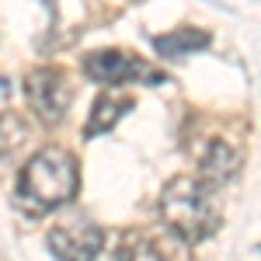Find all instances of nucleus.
<instances>
[{"label":"nucleus","instance_id":"obj_7","mask_svg":"<svg viewBox=\"0 0 261 261\" xmlns=\"http://www.w3.org/2000/svg\"><path fill=\"white\" fill-rule=\"evenodd\" d=\"M129 108H133V98H129V94H115V91L101 94V98L94 101V108H91V119L84 125V136H87V140H98L105 133H112Z\"/></svg>","mask_w":261,"mask_h":261},{"label":"nucleus","instance_id":"obj_5","mask_svg":"<svg viewBox=\"0 0 261 261\" xmlns=\"http://www.w3.org/2000/svg\"><path fill=\"white\" fill-rule=\"evenodd\" d=\"M105 230L87 216H70L49 230V251L56 261H98Z\"/></svg>","mask_w":261,"mask_h":261},{"label":"nucleus","instance_id":"obj_2","mask_svg":"<svg viewBox=\"0 0 261 261\" xmlns=\"http://www.w3.org/2000/svg\"><path fill=\"white\" fill-rule=\"evenodd\" d=\"M161 220L181 244H199L220 230V202L216 188L202 178L181 174L171 178L161 192Z\"/></svg>","mask_w":261,"mask_h":261},{"label":"nucleus","instance_id":"obj_4","mask_svg":"<svg viewBox=\"0 0 261 261\" xmlns=\"http://www.w3.org/2000/svg\"><path fill=\"white\" fill-rule=\"evenodd\" d=\"M84 73H87L94 84H108V87L136 84V81L150 84V87L167 84L164 73H157L153 66H146L143 60L129 56V53H122V49H98V53H91V56L84 60Z\"/></svg>","mask_w":261,"mask_h":261},{"label":"nucleus","instance_id":"obj_1","mask_svg":"<svg viewBox=\"0 0 261 261\" xmlns=\"http://www.w3.org/2000/svg\"><path fill=\"white\" fill-rule=\"evenodd\" d=\"M77 188H81V171H77L73 153L63 150V146H42L39 153L24 164V171L18 178L21 205L32 216L70 205Z\"/></svg>","mask_w":261,"mask_h":261},{"label":"nucleus","instance_id":"obj_3","mask_svg":"<svg viewBox=\"0 0 261 261\" xmlns=\"http://www.w3.org/2000/svg\"><path fill=\"white\" fill-rule=\"evenodd\" d=\"M24 98H28L32 112L42 122H49V125L63 122L66 112H70V105H73L70 73L60 70V66H39V70H32L24 77Z\"/></svg>","mask_w":261,"mask_h":261},{"label":"nucleus","instance_id":"obj_9","mask_svg":"<svg viewBox=\"0 0 261 261\" xmlns=\"http://www.w3.org/2000/svg\"><path fill=\"white\" fill-rule=\"evenodd\" d=\"M115 261H167V258H164V251L150 241V237H143V233H125L122 244H119V251H115Z\"/></svg>","mask_w":261,"mask_h":261},{"label":"nucleus","instance_id":"obj_10","mask_svg":"<svg viewBox=\"0 0 261 261\" xmlns=\"http://www.w3.org/2000/svg\"><path fill=\"white\" fill-rule=\"evenodd\" d=\"M24 140H28V125H24V119L14 115V112L0 115V161L11 157Z\"/></svg>","mask_w":261,"mask_h":261},{"label":"nucleus","instance_id":"obj_8","mask_svg":"<svg viewBox=\"0 0 261 261\" xmlns=\"http://www.w3.org/2000/svg\"><path fill=\"white\" fill-rule=\"evenodd\" d=\"M209 42H213V35H209L205 28H174V32H167V35H157V39H153V49L161 53L164 60H185V56H192V53L209 49Z\"/></svg>","mask_w":261,"mask_h":261},{"label":"nucleus","instance_id":"obj_6","mask_svg":"<svg viewBox=\"0 0 261 261\" xmlns=\"http://www.w3.org/2000/svg\"><path fill=\"white\" fill-rule=\"evenodd\" d=\"M237 174H241V153H237L230 143L213 140L209 150L202 153V161H199V178L205 181L209 188H220L226 181H233Z\"/></svg>","mask_w":261,"mask_h":261}]
</instances>
